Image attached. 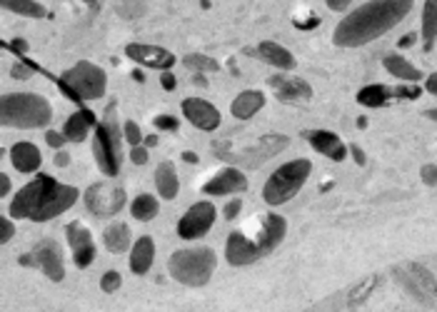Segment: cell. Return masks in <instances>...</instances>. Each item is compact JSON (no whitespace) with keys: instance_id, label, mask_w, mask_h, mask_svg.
<instances>
[{"instance_id":"cell-43","label":"cell","mask_w":437,"mask_h":312,"mask_svg":"<svg viewBox=\"0 0 437 312\" xmlns=\"http://www.w3.org/2000/svg\"><path fill=\"white\" fill-rule=\"evenodd\" d=\"M8 50H13L15 56H25L28 50H31V45H28V40H23V38H15V40H10V43H6Z\"/></svg>"},{"instance_id":"cell-46","label":"cell","mask_w":437,"mask_h":312,"mask_svg":"<svg viewBox=\"0 0 437 312\" xmlns=\"http://www.w3.org/2000/svg\"><path fill=\"white\" fill-rule=\"evenodd\" d=\"M347 147H350L352 160H355L358 165H365V163H367V158H365V153H363V147H358V145H347Z\"/></svg>"},{"instance_id":"cell-29","label":"cell","mask_w":437,"mask_h":312,"mask_svg":"<svg viewBox=\"0 0 437 312\" xmlns=\"http://www.w3.org/2000/svg\"><path fill=\"white\" fill-rule=\"evenodd\" d=\"M437 40V0H425L422 6V50L430 53Z\"/></svg>"},{"instance_id":"cell-37","label":"cell","mask_w":437,"mask_h":312,"mask_svg":"<svg viewBox=\"0 0 437 312\" xmlns=\"http://www.w3.org/2000/svg\"><path fill=\"white\" fill-rule=\"evenodd\" d=\"M152 125L158 130H168V133H175L177 128H180V120L173 115H158L155 120H152Z\"/></svg>"},{"instance_id":"cell-45","label":"cell","mask_w":437,"mask_h":312,"mask_svg":"<svg viewBox=\"0 0 437 312\" xmlns=\"http://www.w3.org/2000/svg\"><path fill=\"white\" fill-rule=\"evenodd\" d=\"M325 3H328V8H330V10L342 13V10H347V8H350V3H352V0H325Z\"/></svg>"},{"instance_id":"cell-19","label":"cell","mask_w":437,"mask_h":312,"mask_svg":"<svg viewBox=\"0 0 437 312\" xmlns=\"http://www.w3.org/2000/svg\"><path fill=\"white\" fill-rule=\"evenodd\" d=\"M303 135H305V140L312 145V150H317V153L325 155V158L335 160V163H342L347 150H350V147H347L335 133H330V130H305Z\"/></svg>"},{"instance_id":"cell-18","label":"cell","mask_w":437,"mask_h":312,"mask_svg":"<svg viewBox=\"0 0 437 312\" xmlns=\"http://www.w3.org/2000/svg\"><path fill=\"white\" fill-rule=\"evenodd\" d=\"M245 190H248V178L237 167H225L202 185L205 195H232V192H245Z\"/></svg>"},{"instance_id":"cell-51","label":"cell","mask_w":437,"mask_h":312,"mask_svg":"<svg viewBox=\"0 0 437 312\" xmlns=\"http://www.w3.org/2000/svg\"><path fill=\"white\" fill-rule=\"evenodd\" d=\"M182 160H185V163H190V165H195V163H198V155L190 153V150H185V153H182Z\"/></svg>"},{"instance_id":"cell-12","label":"cell","mask_w":437,"mask_h":312,"mask_svg":"<svg viewBox=\"0 0 437 312\" xmlns=\"http://www.w3.org/2000/svg\"><path fill=\"white\" fill-rule=\"evenodd\" d=\"M395 277H400L402 285L422 302H432L437 297V280L422 265H400V268H395Z\"/></svg>"},{"instance_id":"cell-50","label":"cell","mask_w":437,"mask_h":312,"mask_svg":"<svg viewBox=\"0 0 437 312\" xmlns=\"http://www.w3.org/2000/svg\"><path fill=\"white\" fill-rule=\"evenodd\" d=\"M415 40H418V33H410V35H405L400 40V48H410V45H413Z\"/></svg>"},{"instance_id":"cell-27","label":"cell","mask_w":437,"mask_h":312,"mask_svg":"<svg viewBox=\"0 0 437 312\" xmlns=\"http://www.w3.org/2000/svg\"><path fill=\"white\" fill-rule=\"evenodd\" d=\"M155 185H158V192L163 200H175L177 192H180V180H177L173 163H160L158 170H155Z\"/></svg>"},{"instance_id":"cell-9","label":"cell","mask_w":437,"mask_h":312,"mask_svg":"<svg viewBox=\"0 0 437 312\" xmlns=\"http://www.w3.org/2000/svg\"><path fill=\"white\" fill-rule=\"evenodd\" d=\"M83 200H86V208L90 210L95 217H113V215H118L125 208L128 195H125V188L105 180V183H93L90 188L86 190Z\"/></svg>"},{"instance_id":"cell-5","label":"cell","mask_w":437,"mask_h":312,"mask_svg":"<svg viewBox=\"0 0 437 312\" xmlns=\"http://www.w3.org/2000/svg\"><path fill=\"white\" fill-rule=\"evenodd\" d=\"M215 265H218V255L210 247H185V250L173 252L168 260L170 277L188 288L207 285L215 272Z\"/></svg>"},{"instance_id":"cell-22","label":"cell","mask_w":437,"mask_h":312,"mask_svg":"<svg viewBox=\"0 0 437 312\" xmlns=\"http://www.w3.org/2000/svg\"><path fill=\"white\" fill-rule=\"evenodd\" d=\"M95 125H97L95 113H93L90 108H80L78 113H73V115L65 120L63 133H65V138L70 142H83L88 138V133H90V128H95Z\"/></svg>"},{"instance_id":"cell-1","label":"cell","mask_w":437,"mask_h":312,"mask_svg":"<svg viewBox=\"0 0 437 312\" xmlns=\"http://www.w3.org/2000/svg\"><path fill=\"white\" fill-rule=\"evenodd\" d=\"M413 8L415 0H367L337 23L333 43L337 48H363L397 28Z\"/></svg>"},{"instance_id":"cell-2","label":"cell","mask_w":437,"mask_h":312,"mask_svg":"<svg viewBox=\"0 0 437 312\" xmlns=\"http://www.w3.org/2000/svg\"><path fill=\"white\" fill-rule=\"evenodd\" d=\"M78 202V188L65 183H58L55 178L38 172L28 185L18 190V195L10 200V217L15 220H33L48 222L58 215L67 213Z\"/></svg>"},{"instance_id":"cell-55","label":"cell","mask_w":437,"mask_h":312,"mask_svg":"<svg viewBox=\"0 0 437 312\" xmlns=\"http://www.w3.org/2000/svg\"><path fill=\"white\" fill-rule=\"evenodd\" d=\"M133 80H138V83H143V80H145V75L140 73V70H133Z\"/></svg>"},{"instance_id":"cell-30","label":"cell","mask_w":437,"mask_h":312,"mask_svg":"<svg viewBox=\"0 0 437 312\" xmlns=\"http://www.w3.org/2000/svg\"><path fill=\"white\" fill-rule=\"evenodd\" d=\"M158 213H160L158 200H155L152 195H148V192H143V195H138L133 202H130V215H133L135 220H140V222L152 220Z\"/></svg>"},{"instance_id":"cell-3","label":"cell","mask_w":437,"mask_h":312,"mask_svg":"<svg viewBox=\"0 0 437 312\" xmlns=\"http://www.w3.org/2000/svg\"><path fill=\"white\" fill-rule=\"evenodd\" d=\"M285 233H287V220L283 215L278 213L265 215L260 233L255 238H248L243 233H230V238L225 243V260L232 268H245V265L257 263L260 257L270 255L285 240Z\"/></svg>"},{"instance_id":"cell-24","label":"cell","mask_w":437,"mask_h":312,"mask_svg":"<svg viewBox=\"0 0 437 312\" xmlns=\"http://www.w3.org/2000/svg\"><path fill=\"white\" fill-rule=\"evenodd\" d=\"M152 260H155V243H152L150 235H143V238H138V243L133 245V252H130L133 275H145L148 270L152 268Z\"/></svg>"},{"instance_id":"cell-38","label":"cell","mask_w":437,"mask_h":312,"mask_svg":"<svg viewBox=\"0 0 437 312\" xmlns=\"http://www.w3.org/2000/svg\"><path fill=\"white\" fill-rule=\"evenodd\" d=\"M45 142H48L50 147H55V150H63V145L67 142L65 133H58V130H48L45 133Z\"/></svg>"},{"instance_id":"cell-41","label":"cell","mask_w":437,"mask_h":312,"mask_svg":"<svg viewBox=\"0 0 437 312\" xmlns=\"http://www.w3.org/2000/svg\"><path fill=\"white\" fill-rule=\"evenodd\" d=\"M243 210V200L240 197H235V200H230L228 205H225V210H223V215H225V220H235L237 217V213Z\"/></svg>"},{"instance_id":"cell-40","label":"cell","mask_w":437,"mask_h":312,"mask_svg":"<svg viewBox=\"0 0 437 312\" xmlns=\"http://www.w3.org/2000/svg\"><path fill=\"white\" fill-rule=\"evenodd\" d=\"M130 160L135 165H145L148 163V147L145 145H133L130 147Z\"/></svg>"},{"instance_id":"cell-26","label":"cell","mask_w":437,"mask_h":312,"mask_svg":"<svg viewBox=\"0 0 437 312\" xmlns=\"http://www.w3.org/2000/svg\"><path fill=\"white\" fill-rule=\"evenodd\" d=\"M397 98V88H388L383 83H372V85H365L358 92V103L365 108H383L390 100Z\"/></svg>"},{"instance_id":"cell-32","label":"cell","mask_w":437,"mask_h":312,"mask_svg":"<svg viewBox=\"0 0 437 312\" xmlns=\"http://www.w3.org/2000/svg\"><path fill=\"white\" fill-rule=\"evenodd\" d=\"M182 63H185V67L195 70V73H215V70H220V63L210 56H202V53H190V56L182 58Z\"/></svg>"},{"instance_id":"cell-17","label":"cell","mask_w":437,"mask_h":312,"mask_svg":"<svg viewBox=\"0 0 437 312\" xmlns=\"http://www.w3.org/2000/svg\"><path fill=\"white\" fill-rule=\"evenodd\" d=\"M125 56L130 60L140 63L145 67H155V70H170L175 65V56L170 50L158 48V45H145V43H130L125 45Z\"/></svg>"},{"instance_id":"cell-13","label":"cell","mask_w":437,"mask_h":312,"mask_svg":"<svg viewBox=\"0 0 437 312\" xmlns=\"http://www.w3.org/2000/svg\"><path fill=\"white\" fill-rule=\"evenodd\" d=\"M287 145H290V138H287V135H262L260 140H257L253 147H248L245 153L232 155L230 163L243 165V167H257V165H262L265 160L283 153Z\"/></svg>"},{"instance_id":"cell-23","label":"cell","mask_w":437,"mask_h":312,"mask_svg":"<svg viewBox=\"0 0 437 312\" xmlns=\"http://www.w3.org/2000/svg\"><path fill=\"white\" fill-rule=\"evenodd\" d=\"M265 108V95L260 90H243L232 100L230 113L235 120H250V117Z\"/></svg>"},{"instance_id":"cell-10","label":"cell","mask_w":437,"mask_h":312,"mask_svg":"<svg viewBox=\"0 0 437 312\" xmlns=\"http://www.w3.org/2000/svg\"><path fill=\"white\" fill-rule=\"evenodd\" d=\"M20 265H25V268H40L45 275H48V280H53V282H61L63 277H65V265H63L61 245L50 238L40 240L28 255L20 257Z\"/></svg>"},{"instance_id":"cell-15","label":"cell","mask_w":437,"mask_h":312,"mask_svg":"<svg viewBox=\"0 0 437 312\" xmlns=\"http://www.w3.org/2000/svg\"><path fill=\"white\" fill-rule=\"evenodd\" d=\"M65 238L73 247V260L80 270L90 268L93 260H95V243H93V235L83 222H67L65 225Z\"/></svg>"},{"instance_id":"cell-28","label":"cell","mask_w":437,"mask_h":312,"mask_svg":"<svg viewBox=\"0 0 437 312\" xmlns=\"http://www.w3.org/2000/svg\"><path fill=\"white\" fill-rule=\"evenodd\" d=\"M103 243H105V247H108V252H113V255H120V252L128 250L130 243H133L130 227L125 225V222H113V225L105 227Z\"/></svg>"},{"instance_id":"cell-35","label":"cell","mask_w":437,"mask_h":312,"mask_svg":"<svg viewBox=\"0 0 437 312\" xmlns=\"http://www.w3.org/2000/svg\"><path fill=\"white\" fill-rule=\"evenodd\" d=\"M35 70H38V65H35V63L23 60V63H15V65L10 67V75H13V78H15V80H31Z\"/></svg>"},{"instance_id":"cell-48","label":"cell","mask_w":437,"mask_h":312,"mask_svg":"<svg viewBox=\"0 0 437 312\" xmlns=\"http://www.w3.org/2000/svg\"><path fill=\"white\" fill-rule=\"evenodd\" d=\"M55 165H58V167L70 165V155H67V153H63V150H58V153H55Z\"/></svg>"},{"instance_id":"cell-36","label":"cell","mask_w":437,"mask_h":312,"mask_svg":"<svg viewBox=\"0 0 437 312\" xmlns=\"http://www.w3.org/2000/svg\"><path fill=\"white\" fill-rule=\"evenodd\" d=\"M120 285H122V277L118 270H108V272L100 277V288H103V293H118Z\"/></svg>"},{"instance_id":"cell-52","label":"cell","mask_w":437,"mask_h":312,"mask_svg":"<svg viewBox=\"0 0 437 312\" xmlns=\"http://www.w3.org/2000/svg\"><path fill=\"white\" fill-rule=\"evenodd\" d=\"M143 145H145V147H155V145H158V135H148L145 140H143Z\"/></svg>"},{"instance_id":"cell-39","label":"cell","mask_w":437,"mask_h":312,"mask_svg":"<svg viewBox=\"0 0 437 312\" xmlns=\"http://www.w3.org/2000/svg\"><path fill=\"white\" fill-rule=\"evenodd\" d=\"M420 178H422V183H425V185L435 188V185H437V165H432V163L422 165V170H420Z\"/></svg>"},{"instance_id":"cell-54","label":"cell","mask_w":437,"mask_h":312,"mask_svg":"<svg viewBox=\"0 0 437 312\" xmlns=\"http://www.w3.org/2000/svg\"><path fill=\"white\" fill-rule=\"evenodd\" d=\"M425 117H430V120H437V108H430V110H425Z\"/></svg>"},{"instance_id":"cell-21","label":"cell","mask_w":437,"mask_h":312,"mask_svg":"<svg viewBox=\"0 0 437 312\" xmlns=\"http://www.w3.org/2000/svg\"><path fill=\"white\" fill-rule=\"evenodd\" d=\"M10 163L18 172H25V175H28V172L40 170V165H43V155H40L38 145L23 140V142H15V145L10 147Z\"/></svg>"},{"instance_id":"cell-11","label":"cell","mask_w":437,"mask_h":312,"mask_svg":"<svg viewBox=\"0 0 437 312\" xmlns=\"http://www.w3.org/2000/svg\"><path fill=\"white\" fill-rule=\"evenodd\" d=\"M215 217H218V210H215L213 202H195L190 205V210L180 217L177 222V235L182 240H198V238H205L210 233V227H213Z\"/></svg>"},{"instance_id":"cell-7","label":"cell","mask_w":437,"mask_h":312,"mask_svg":"<svg viewBox=\"0 0 437 312\" xmlns=\"http://www.w3.org/2000/svg\"><path fill=\"white\" fill-rule=\"evenodd\" d=\"M116 108L118 103L108 105V110H105L103 123H97L95 135H93V155H95V163L100 167L103 175L108 178H118V172H120V140L122 135L120 133V125H118V117H116Z\"/></svg>"},{"instance_id":"cell-47","label":"cell","mask_w":437,"mask_h":312,"mask_svg":"<svg viewBox=\"0 0 437 312\" xmlns=\"http://www.w3.org/2000/svg\"><path fill=\"white\" fill-rule=\"evenodd\" d=\"M425 92H430V95H437V73L427 75V80H425Z\"/></svg>"},{"instance_id":"cell-4","label":"cell","mask_w":437,"mask_h":312,"mask_svg":"<svg viewBox=\"0 0 437 312\" xmlns=\"http://www.w3.org/2000/svg\"><path fill=\"white\" fill-rule=\"evenodd\" d=\"M53 120V108L35 92H6L0 98V123L6 128L35 130Z\"/></svg>"},{"instance_id":"cell-6","label":"cell","mask_w":437,"mask_h":312,"mask_svg":"<svg viewBox=\"0 0 437 312\" xmlns=\"http://www.w3.org/2000/svg\"><path fill=\"white\" fill-rule=\"evenodd\" d=\"M53 80L73 103H88V100L103 98L105 88H108V75H105V70L88 60L75 63L73 67H67L61 78H53Z\"/></svg>"},{"instance_id":"cell-44","label":"cell","mask_w":437,"mask_h":312,"mask_svg":"<svg viewBox=\"0 0 437 312\" xmlns=\"http://www.w3.org/2000/svg\"><path fill=\"white\" fill-rule=\"evenodd\" d=\"M160 85H163L165 90H175V85H177L175 75H173L170 70H163V75H160Z\"/></svg>"},{"instance_id":"cell-49","label":"cell","mask_w":437,"mask_h":312,"mask_svg":"<svg viewBox=\"0 0 437 312\" xmlns=\"http://www.w3.org/2000/svg\"><path fill=\"white\" fill-rule=\"evenodd\" d=\"M8 192H10V178L3 172V175H0V195H8Z\"/></svg>"},{"instance_id":"cell-53","label":"cell","mask_w":437,"mask_h":312,"mask_svg":"<svg viewBox=\"0 0 437 312\" xmlns=\"http://www.w3.org/2000/svg\"><path fill=\"white\" fill-rule=\"evenodd\" d=\"M193 83H195V85H202V88L207 85V80H205V75H202V73H195L193 75Z\"/></svg>"},{"instance_id":"cell-31","label":"cell","mask_w":437,"mask_h":312,"mask_svg":"<svg viewBox=\"0 0 437 312\" xmlns=\"http://www.w3.org/2000/svg\"><path fill=\"white\" fill-rule=\"evenodd\" d=\"M3 8L10 13H18V15H25V18H45L48 10H45L38 0H0Z\"/></svg>"},{"instance_id":"cell-8","label":"cell","mask_w":437,"mask_h":312,"mask_svg":"<svg viewBox=\"0 0 437 312\" xmlns=\"http://www.w3.org/2000/svg\"><path fill=\"white\" fill-rule=\"evenodd\" d=\"M310 172H312V163L308 158H298V160H290V163H283L278 170L265 180L262 185V200L267 205H285L287 200L298 195L303 185L308 183Z\"/></svg>"},{"instance_id":"cell-25","label":"cell","mask_w":437,"mask_h":312,"mask_svg":"<svg viewBox=\"0 0 437 312\" xmlns=\"http://www.w3.org/2000/svg\"><path fill=\"white\" fill-rule=\"evenodd\" d=\"M383 65L385 70H388L392 78L397 80H407V83H420L422 80V70L420 67H415L413 63L407 60V58L397 56V53H392V56H385L383 58Z\"/></svg>"},{"instance_id":"cell-20","label":"cell","mask_w":437,"mask_h":312,"mask_svg":"<svg viewBox=\"0 0 437 312\" xmlns=\"http://www.w3.org/2000/svg\"><path fill=\"white\" fill-rule=\"evenodd\" d=\"M248 56H257L260 60L278 67V70H292L295 67V56L285 45L275 43V40H262V43H257V50H248Z\"/></svg>"},{"instance_id":"cell-34","label":"cell","mask_w":437,"mask_h":312,"mask_svg":"<svg viewBox=\"0 0 437 312\" xmlns=\"http://www.w3.org/2000/svg\"><path fill=\"white\" fill-rule=\"evenodd\" d=\"M122 133H125V140L130 142V147L133 145H143V130H140V125L135 123V120H125V125H122Z\"/></svg>"},{"instance_id":"cell-16","label":"cell","mask_w":437,"mask_h":312,"mask_svg":"<svg viewBox=\"0 0 437 312\" xmlns=\"http://www.w3.org/2000/svg\"><path fill=\"white\" fill-rule=\"evenodd\" d=\"M182 115L188 117L190 123L198 130L213 133L220 128V113L213 103H207L202 98H185L182 100Z\"/></svg>"},{"instance_id":"cell-14","label":"cell","mask_w":437,"mask_h":312,"mask_svg":"<svg viewBox=\"0 0 437 312\" xmlns=\"http://www.w3.org/2000/svg\"><path fill=\"white\" fill-rule=\"evenodd\" d=\"M267 85L273 88L278 100H283V103H308V100L312 98L310 83L298 78V75H287V73L270 75V78H267Z\"/></svg>"},{"instance_id":"cell-42","label":"cell","mask_w":437,"mask_h":312,"mask_svg":"<svg viewBox=\"0 0 437 312\" xmlns=\"http://www.w3.org/2000/svg\"><path fill=\"white\" fill-rule=\"evenodd\" d=\"M0 227H3V233H0V243L6 245V243H10L13 235H15V225L10 222V217H0Z\"/></svg>"},{"instance_id":"cell-33","label":"cell","mask_w":437,"mask_h":312,"mask_svg":"<svg viewBox=\"0 0 437 312\" xmlns=\"http://www.w3.org/2000/svg\"><path fill=\"white\" fill-rule=\"evenodd\" d=\"M377 285V277H367V280L360 285V288H355L350 293V297H347V302L350 305H360V302H365L367 297H370V293H372V288Z\"/></svg>"}]
</instances>
